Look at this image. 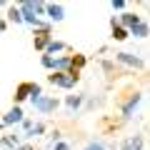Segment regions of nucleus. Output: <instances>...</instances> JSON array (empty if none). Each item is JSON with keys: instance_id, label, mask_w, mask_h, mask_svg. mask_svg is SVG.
<instances>
[{"instance_id": "a211bd4d", "label": "nucleus", "mask_w": 150, "mask_h": 150, "mask_svg": "<svg viewBox=\"0 0 150 150\" xmlns=\"http://www.w3.org/2000/svg\"><path fill=\"white\" fill-rule=\"evenodd\" d=\"M55 150H70V148H68L65 143H55Z\"/></svg>"}, {"instance_id": "f3484780", "label": "nucleus", "mask_w": 150, "mask_h": 150, "mask_svg": "<svg viewBox=\"0 0 150 150\" xmlns=\"http://www.w3.org/2000/svg\"><path fill=\"white\" fill-rule=\"evenodd\" d=\"M123 5H125L123 0H112V8H115V10H123Z\"/></svg>"}, {"instance_id": "ddd939ff", "label": "nucleus", "mask_w": 150, "mask_h": 150, "mask_svg": "<svg viewBox=\"0 0 150 150\" xmlns=\"http://www.w3.org/2000/svg\"><path fill=\"white\" fill-rule=\"evenodd\" d=\"M8 18H10L13 23H23V15H20V10H15V8H13V10L8 13Z\"/></svg>"}, {"instance_id": "39448f33", "label": "nucleus", "mask_w": 150, "mask_h": 150, "mask_svg": "<svg viewBox=\"0 0 150 150\" xmlns=\"http://www.w3.org/2000/svg\"><path fill=\"white\" fill-rule=\"evenodd\" d=\"M20 120H23V110H20V108H13V110L8 112L5 118H3V123L10 125V123H20Z\"/></svg>"}, {"instance_id": "1a4fd4ad", "label": "nucleus", "mask_w": 150, "mask_h": 150, "mask_svg": "<svg viewBox=\"0 0 150 150\" xmlns=\"http://www.w3.org/2000/svg\"><path fill=\"white\" fill-rule=\"evenodd\" d=\"M112 38H115V40H125V38H128L125 28H120L118 23H112Z\"/></svg>"}, {"instance_id": "dca6fc26", "label": "nucleus", "mask_w": 150, "mask_h": 150, "mask_svg": "<svg viewBox=\"0 0 150 150\" xmlns=\"http://www.w3.org/2000/svg\"><path fill=\"white\" fill-rule=\"evenodd\" d=\"M43 65H45V68H50V70H53V68H55V60L50 58V55H43Z\"/></svg>"}, {"instance_id": "6ab92c4d", "label": "nucleus", "mask_w": 150, "mask_h": 150, "mask_svg": "<svg viewBox=\"0 0 150 150\" xmlns=\"http://www.w3.org/2000/svg\"><path fill=\"white\" fill-rule=\"evenodd\" d=\"M85 150H105V148H103V145H88Z\"/></svg>"}, {"instance_id": "9d476101", "label": "nucleus", "mask_w": 150, "mask_h": 150, "mask_svg": "<svg viewBox=\"0 0 150 150\" xmlns=\"http://www.w3.org/2000/svg\"><path fill=\"white\" fill-rule=\"evenodd\" d=\"M120 150H140V138H133V140H125Z\"/></svg>"}, {"instance_id": "f257e3e1", "label": "nucleus", "mask_w": 150, "mask_h": 150, "mask_svg": "<svg viewBox=\"0 0 150 150\" xmlns=\"http://www.w3.org/2000/svg\"><path fill=\"white\" fill-rule=\"evenodd\" d=\"M50 83H53V85H58V88H73L75 83H78V73H53L48 78Z\"/></svg>"}, {"instance_id": "aec40b11", "label": "nucleus", "mask_w": 150, "mask_h": 150, "mask_svg": "<svg viewBox=\"0 0 150 150\" xmlns=\"http://www.w3.org/2000/svg\"><path fill=\"white\" fill-rule=\"evenodd\" d=\"M15 150H35L33 145H20V148H15Z\"/></svg>"}, {"instance_id": "412c9836", "label": "nucleus", "mask_w": 150, "mask_h": 150, "mask_svg": "<svg viewBox=\"0 0 150 150\" xmlns=\"http://www.w3.org/2000/svg\"><path fill=\"white\" fill-rule=\"evenodd\" d=\"M3 28H5V25H3V20H0V30H3Z\"/></svg>"}, {"instance_id": "f03ea898", "label": "nucleus", "mask_w": 150, "mask_h": 150, "mask_svg": "<svg viewBox=\"0 0 150 150\" xmlns=\"http://www.w3.org/2000/svg\"><path fill=\"white\" fill-rule=\"evenodd\" d=\"M33 105H35L40 112H53L55 108H58V100H55V98H43V95H35V98H33Z\"/></svg>"}, {"instance_id": "4468645a", "label": "nucleus", "mask_w": 150, "mask_h": 150, "mask_svg": "<svg viewBox=\"0 0 150 150\" xmlns=\"http://www.w3.org/2000/svg\"><path fill=\"white\" fill-rule=\"evenodd\" d=\"M78 105H80V98H78V95H70L68 98V108H70V110H75Z\"/></svg>"}, {"instance_id": "f8f14e48", "label": "nucleus", "mask_w": 150, "mask_h": 150, "mask_svg": "<svg viewBox=\"0 0 150 150\" xmlns=\"http://www.w3.org/2000/svg\"><path fill=\"white\" fill-rule=\"evenodd\" d=\"M138 103H140V95H138V93H135V95L130 98V103H128V105H125V110H123V112H125V115H130V112H133V108L138 105Z\"/></svg>"}, {"instance_id": "9b49d317", "label": "nucleus", "mask_w": 150, "mask_h": 150, "mask_svg": "<svg viewBox=\"0 0 150 150\" xmlns=\"http://www.w3.org/2000/svg\"><path fill=\"white\" fill-rule=\"evenodd\" d=\"M133 35L135 38H145L148 35V25H145V23H138V25L133 28Z\"/></svg>"}, {"instance_id": "6e6552de", "label": "nucleus", "mask_w": 150, "mask_h": 150, "mask_svg": "<svg viewBox=\"0 0 150 150\" xmlns=\"http://www.w3.org/2000/svg\"><path fill=\"white\" fill-rule=\"evenodd\" d=\"M118 60H123V63H128V65H140V58H135V55H130V53H118Z\"/></svg>"}, {"instance_id": "7ed1b4c3", "label": "nucleus", "mask_w": 150, "mask_h": 150, "mask_svg": "<svg viewBox=\"0 0 150 150\" xmlns=\"http://www.w3.org/2000/svg\"><path fill=\"white\" fill-rule=\"evenodd\" d=\"M35 98V95H40V88L35 85V83H23L20 88H18V93H15V100L20 103V100H25V98Z\"/></svg>"}, {"instance_id": "2eb2a0df", "label": "nucleus", "mask_w": 150, "mask_h": 150, "mask_svg": "<svg viewBox=\"0 0 150 150\" xmlns=\"http://www.w3.org/2000/svg\"><path fill=\"white\" fill-rule=\"evenodd\" d=\"M65 45L63 43H53V40H50V45H48V53H58V50H63Z\"/></svg>"}, {"instance_id": "20e7f679", "label": "nucleus", "mask_w": 150, "mask_h": 150, "mask_svg": "<svg viewBox=\"0 0 150 150\" xmlns=\"http://www.w3.org/2000/svg\"><path fill=\"white\" fill-rule=\"evenodd\" d=\"M48 45H50V33H48V30H40V33L35 35V48L43 50V48H48Z\"/></svg>"}, {"instance_id": "423d86ee", "label": "nucleus", "mask_w": 150, "mask_h": 150, "mask_svg": "<svg viewBox=\"0 0 150 150\" xmlns=\"http://www.w3.org/2000/svg\"><path fill=\"white\" fill-rule=\"evenodd\" d=\"M120 20H123V25H128L130 30H133V28L140 23V18L135 15V13H123V15H120ZM123 25H120V28H123Z\"/></svg>"}, {"instance_id": "0eeeda50", "label": "nucleus", "mask_w": 150, "mask_h": 150, "mask_svg": "<svg viewBox=\"0 0 150 150\" xmlns=\"http://www.w3.org/2000/svg\"><path fill=\"white\" fill-rule=\"evenodd\" d=\"M45 10H48V15L53 18V20H63V8L60 5H48Z\"/></svg>"}]
</instances>
